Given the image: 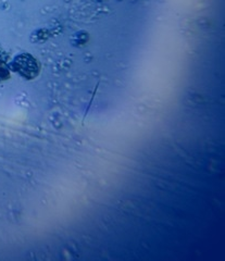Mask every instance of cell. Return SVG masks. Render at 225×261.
Here are the masks:
<instances>
[{
  "mask_svg": "<svg viewBox=\"0 0 225 261\" xmlns=\"http://www.w3.org/2000/svg\"><path fill=\"white\" fill-rule=\"evenodd\" d=\"M12 69L22 77L29 80L35 79L39 72L38 63L36 62L35 58L29 54H22L15 57V59L12 62Z\"/></svg>",
  "mask_w": 225,
  "mask_h": 261,
  "instance_id": "1",
  "label": "cell"
}]
</instances>
